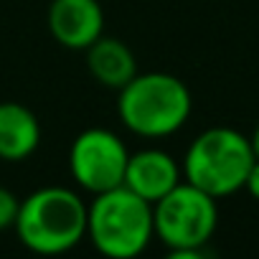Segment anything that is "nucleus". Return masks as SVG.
Listing matches in <instances>:
<instances>
[{"label":"nucleus","mask_w":259,"mask_h":259,"mask_svg":"<svg viewBox=\"0 0 259 259\" xmlns=\"http://www.w3.org/2000/svg\"><path fill=\"white\" fill-rule=\"evenodd\" d=\"M219 224L216 198L181 181L153 203L155 236L170 249V256H201Z\"/></svg>","instance_id":"obj_5"},{"label":"nucleus","mask_w":259,"mask_h":259,"mask_svg":"<svg viewBox=\"0 0 259 259\" xmlns=\"http://www.w3.org/2000/svg\"><path fill=\"white\" fill-rule=\"evenodd\" d=\"M49 33L71 51H87L104 33V11L99 0H51Z\"/></svg>","instance_id":"obj_7"},{"label":"nucleus","mask_w":259,"mask_h":259,"mask_svg":"<svg viewBox=\"0 0 259 259\" xmlns=\"http://www.w3.org/2000/svg\"><path fill=\"white\" fill-rule=\"evenodd\" d=\"M249 143H251V150H254V158H259V124H256V130H254V135L249 138Z\"/></svg>","instance_id":"obj_13"},{"label":"nucleus","mask_w":259,"mask_h":259,"mask_svg":"<svg viewBox=\"0 0 259 259\" xmlns=\"http://www.w3.org/2000/svg\"><path fill=\"white\" fill-rule=\"evenodd\" d=\"M87 66L89 74L109 89H122L138 74V61L130 46L104 33L87 49Z\"/></svg>","instance_id":"obj_10"},{"label":"nucleus","mask_w":259,"mask_h":259,"mask_svg":"<svg viewBox=\"0 0 259 259\" xmlns=\"http://www.w3.org/2000/svg\"><path fill=\"white\" fill-rule=\"evenodd\" d=\"M18 206H21V201L16 198V193L6 186H0V231H6L16 224Z\"/></svg>","instance_id":"obj_11"},{"label":"nucleus","mask_w":259,"mask_h":259,"mask_svg":"<svg viewBox=\"0 0 259 259\" xmlns=\"http://www.w3.org/2000/svg\"><path fill=\"white\" fill-rule=\"evenodd\" d=\"M181 181H183V170L170 153L158 148H145L138 153H130L122 186L138 193L140 198L155 203Z\"/></svg>","instance_id":"obj_8"},{"label":"nucleus","mask_w":259,"mask_h":259,"mask_svg":"<svg viewBox=\"0 0 259 259\" xmlns=\"http://www.w3.org/2000/svg\"><path fill=\"white\" fill-rule=\"evenodd\" d=\"M13 229L33 254H66L87 239V203L71 188L44 186L21 201Z\"/></svg>","instance_id":"obj_1"},{"label":"nucleus","mask_w":259,"mask_h":259,"mask_svg":"<svg viewBox=\"0 0 259 259\" xmlns=\"http://www.w3.org/2000/svg\"><path fill=\"white\" fill-rule=\"evenodd\" d=\"M153 236V203L124 186L97 193L87 203V239L109 259L140 256Z\"/></svg>","instance_id":"obj_3"},{"label":"nucleus","mask_w":259,"mask_h":259,"mask_svg":"<svg viewBox=\"0 0 259 259\" xmlns=\"http://www.w3.org/2000/svg\"><path fill=\"white\" fill-rule=\"evenodd\" d=\"M41 145L38 117L18 102H0V160L21 163Z\"/></svg>","instance_id":"obj_9"},{"label":"nucleus","mask_w":259,"mask_h":259,"mask_svg":"<svg viewBox=\"0 0 259 259\" xmlns=\"http://www.w3.org/2000/svg\"><path fill=\"white\" fill-rule=\"evenodd\" d=\"M251 163L254 150L246 135L231 127H208L188 145L181 170L188 183L219 201L244 188Z\"/></svg>","instance_id":"obj_4"},{"label":"nucleus","mask_w":259,"mask_h":259,"mask_svg":"<svg viewBox=\"0 0 259 259\" xmlns=\"http://www.w3.org/2000/svg\"><path fill=\"white\" fill-rule=\"evenodd\" d=\"M244 188L251 193L254 201H259V158H254L249 173H246V181H244Z\"/></svg>","instance_id":"obj_12"},{"label":"nucleus","mask_w":259,"mask_h":259,"mask_svg":"<svg viewBox=\"0 0 259 259\" xmlns=\"http://www.w3.org/2000/svg\"><path fill=\"white\" fill-rule=\"evenodd\" d=\"M117 92V112L122 124L148 140L170 138L178 133L193 109L188 87L165 71H138Z\"/></svg>","instance_id":"obj_2"},{"label":"nucleus","mask_w":259,"mask_h":259,"mask_svg":"<svg viewBox=\"0 0 259 259\" xmlns=\"http://www.w3.org/2000/svg\"><path fill=\"white\" fill-rule=\"evenodd\" d=\"M127 158L130 153L119 135L104 127H89L69 148V173L81 191L97 196L122 186Z\"/></svg>","instance_id":"obj_6"}]
</instances>
